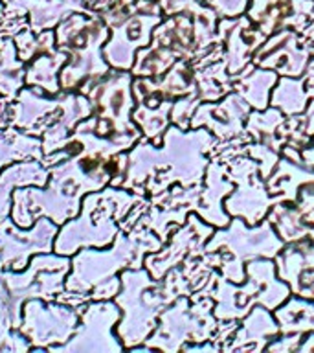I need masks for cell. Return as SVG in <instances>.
Segmentation results:
<instances>
[{
  "label": "cell",
  "instance_id": "obj_7",
  "mask_svg": "<svg viewBox=\"0 0 314 353\" xmlns=\"http://www.w3.org/2000/svg\"><path fill=\"white\" fill-rule=\"evenodd\" d=\"M129 77L125 74H107L90 87L85 94L92 105V116L83 120L76 131H92L99 137H107L114 131H127L131 123L127 121L129 114Z\"/></svg>",
  "mask_w": 314,
  "mask_h": 353
},
{
  "label": "cell",
  "instance_id": "obj_1",
  "mask_svg": "<svg viewBox=\"0 0 314 353\" xmlns=\"http://www.w3.org/2000/svg\"><path fill=\"white\" fill-rule=\"evenodd\" d=\"M131 142L123 138L109 140L92 131H74L65 148L44 154L43 164L50 170L48 184L13 192L11 219L22 228H30L39 217H48L59 226L74 219L87 193L103 190L112 182L116 151Z\"/></svg>",
  "mask_w": 314,
  "mask_h": 353
},
{
  "label": "cell",
  "instance_id": "obj_13",
  "mask_svg": "<svg viewBox=\"0 0 314 353\" xmlns=\"http://www.w3.org/2000/svg\"><path fill=\"white\" fill-rule=\"evenodd\" d=\"M68 61V54L59 48L50 50L26 63V87L41 88L43 92L55 96L61 92L59 74Z\"/></svg>",
  "mask_w": 314,
  "mask_h": 353
},
{
  "label": "cell",
  "instance_id": "obj_15",
  "mask_svg": "<svg viewBox=\"0 0 314 353\" xmlns=\"http://www.w3.org/2000/svg\"><path fill=\"white\" fill-rule=\"evenodd\" d=\"M11 39L15 41L19 57L24 63H30L33 57L57 48V44H55V30H44L41 33H35L33 30L26 28V30L15 33Z\"/></svg>",
  "mask_w": 314,
  "mask_h": 353
},
{
  "label": "cell",
  "instance_id": "obj_2",
  "mask_svg": "<svg viewBox=\"0 0 314 353\" xmlns=\"http://www.w3.org/2000/svg\"><path fill=\"white\" fill-rule=\"evenodd\" d=\"M92 116V105L81 92L61 90L55 96L41 88L24 87L10 103V123L43 140L44 154L65 148L83 120Z\"/></svg>",
  "mask_w": 314,
  "mask_h": 353
},
{
  "label": "cell",
  "instance_id": "obj_8",
  "mask_svg": "<svg viewBox=\"0 0 314 353\" xmlns=\"http://www.w3.org/2000/svg\"><path fill=\"white\" fill-rule=\"evenodd\" d=\"M59 225L39 217L30 228H22L8 217L0 223V270H24L35 254L54 252Z\"/></svg>",
  "mask_w": 314,
  "mask_h": 353
},
{
  "label": "cell",
  "instance_id": "obj_5",
  "mask_svg": "<svg viewBox=\"0 0 314 353\" xmlns=\"http://www.w3.org/2000/svg\"><path fill=\"white\" fill-rule=\"evenodd\" d=\"M72 269V256L57 252L35 254L24 270H0V296L4 302L10 330L22 322V305L28 300H57L65 292L66 276Z\"/></svg>",
  "mask_w": 314,
  "mask_h": 353
},
{
  "label": "cell",
  "instance_id": "obj_12",
  "mask_svg": "<svg viewBox=\"0 0 314 353\" xmlns=\"http://www.w3.org/2000/svg\"><path fill=\"white\" fill-rule=\"evenodd\" d=\"M43 140L17 127H0V173L22 160H43Z\"/></svg>",
  "mask_w": 314,
  "mask_h": 353
},
{
  "label": "cell",
  "instance_id": "obj_3",
  "mask_svg": "<svg viewBox=\"0 0 314 353\" xmlns=\"http://www.w3.org/2000/svg\"><path fill=\"white\" fill-rule=\"evenodd\" d=\"M109 32L98 15L74 11L55 28V44L68 54V61L59 74L61 90L83 92L92 83L109 74V63L103 55V44Z\"/></svg>",
  "mask_w": 314,
  "mask_h": 353
},
{
  "label": "cell",
  "instance_id": "obj_4",
  "mask_svg": "<svg viewBox=\"0 0 314 353\" xmlns=\"http://www.w3.org/2000/svg\"><path fill=\"white\" fill-rule=\"evenodd\" d=\"M132 201L134 197L112 186L87 193L79 214L59 226L54 252L74 256L81 248L109 247L118 232L116 223L123 217Z\"/></svg>",
  "mask_w": 314,
  "mask_h": 353
},
{
  "label": "cell",
  "instance_id": "obj_10",
  "mask_svg": "<svg viewBox=\"0 0 314 353\" xmlns=\"http://www.w3.org/2000/svg\"><path fill=\"white\" fill-rule=\"evenodd\" d=\"M120 320V309L116 302L109 300H90L83 307L81 319L72 339L61 346L54 347L52 353H77V352H118L121 346L112 335V327Z\"/></svg>",
  "mask_w": 314,
  "mask_h": 353
},
{
  "label": "cell",
  "instance_id": "obj_16",
  "mask_svg": "<svg viewBox=\"0 0 314 353\" xmlns=\"http://www.w3.org/2000/svg\"><path fill=\"white\" fill-rule=\"evenodd\" d=\"M4 341L11 342V344H0V350H6V352H30L32 350V344L22 335L21 330H10Z\"/></svg>",
  "mask_w": 314,
  "mask_h": 353
},
{
  "label": "cell",
  "instance_id": "obj_9",
  "mask_svg": "<svg viewBox=\"0 0 314 353\" xmlns=\"http://www.w3.org/2000/svg\"><path fill=\"white\" fill-rule=\"evenodd\" d=\"M2 4L4 17L0 21V37H13L26 28L35 33L55 30L74 11L94 15L83 0H2Z\"/></svg>",
  "mask_w": 314,
  "mask_h": 353
},
{
  "label": "cell",
  "instance_id": "obj_17",
  "mask_svg": "<svg viewBox=\"0 0 314 353\" xmlns=\"http://www.w3.org/2000/svg\"><path fill=\"white\" fill-rule=\"evenodd\" d=\"M10 123V101L0 98V127H8Z\"/></svg>",
  "mask_w": 314,
  "mask_h": 353
},
{
  "label": "cell",
  "instance_id": "obj_14",
  "mask_svg": "<svg viewBox=\"0 0 314 353\" xmlns=\"http://www.w3.org/2000/svg\"><path fill=\"white\" fill-rule=\"evenodd\" d=\"M26 87V63L19 57L17 44L11 37H0V98L8 101Z\"/></svg>",
  "mask_w": 314,
  "mask_h": 353
},
{
  "label": "cell",
  "instance_id": "obj_18",
  "mask_svg": "<svg viewBox=\"0 0 314 353\" xmlns=\"http://www.w3.org/2000/svg\"><path fill=\"white\" fill-rule=\"evenodd\" d=\"M2 17H4V8H2V4H0V21H2Z\"/></svg>",
  "mask_w": 314,
  "mask_h": 353
},
{
  "label": "cell",
  "instance_id": "obj_6",
  "mask_svg": "<svg viewBox=\"0 0 314 353\" xmlns=\"http://www.w3.org/2000/svg\"><path fill=\"white\" fill-rule=\"evenodd\" d=\"M83 307H74L57 300L46 302L33 298L22 305V322L17 330H21L30 341L33 352H52L54 347L70 341L76 333Z\"/></svg>",
  "mask_w": 314,
  "mask_h": 353
},
{
  "label": "cell",
  "instance_id": "obj_11",
  "mask_svg": "<svg viewBox=\"0 0 314 353\" xmlns=\"http://www.w3.org/2000/svg\"><path fill=\"white\" fill-rule=\"evenodd\" d=\"M50 170L43 160H22L8 165L0 173V223L11 217L13 192L24 186H46Z\"/></svg>",
  "mask_w": 314,
  "mask_h": 353
}]
</instances>
